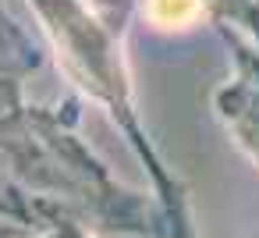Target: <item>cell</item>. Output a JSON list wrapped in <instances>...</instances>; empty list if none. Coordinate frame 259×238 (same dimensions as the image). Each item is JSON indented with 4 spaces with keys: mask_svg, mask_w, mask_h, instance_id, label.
Listing matches in <instances>:
<instances>
[{
    "mask_svg": "<svg viewBox=\"0 0 259 238\" xmlns=\"http://www.w3.org/2000/svg\"><path fill=\"white\" fill-rule=\"evenodd\" d=\"M47 50L4 11L0 4V114L22 107V82L39 71Z\"/></svg>",
    "mask_w": 259,
    "mask_h": 238,
    "instance_id": "6da1fadb",
    "label": "cell"
},
{
    "mask_svg": "<svg viewBox=\"0 0 259 238\" xmlns=\"http://www.w3.org/2000/svg\"><path fill=\"white\" fill-rule=\"evenodd\" d=\"M139 8L156 29H192L209 18L206 0H139Z\"/></svg>",
    "mask_w": 259,
    "mask_h": 238,
    "instance_id": "7a4b0ae2",
    "label": "cell"
},
{
    "mask_svg": "<svg viewBox=\"0 0 259 238\" xmlns=\"http://www.w3.org/2000/svg\"><path fill=\"white\" fill-rule=\"evenodd\" d=\"M85 4L117 32H128V22L139 11V0H85Z\"/></svg>",
    "mask_w": 259,
    "mask_h": 238,
    "instance_id": "3957f363",
    "label": "cell"
},
{
    "mask_svg": "<svg viewBox=\"0 0 259 238\" xmlns=\"http://www.w3.org/2000/svg\"><path fill=\"white\" fill-rule=\"evenodd\" d=\"M252 4V0H206V8H209V22L213 25H234L245 8Z\"/></svg>",
    "mask_w": 259,
    "mask_h": 238,
    "instance_id": "277c9868",
    "label": "cell"
},
{
    "mask_svg": "<svg viewBox=\"0 0 259 238\" xmlns=\"http://www.w3.org/2000/svg\"><path fill=\"white\" fill-rule=\"evenodd\" d=\"M234 25H241V29H245V36L259 47V0H252V4L245 8V15H241Z\"/></svg>",
    "mask_w": 259,
    "mask_h": 238,
    "instance_id": "5b68a950",
    "label": "cell"
}]
</instances>
